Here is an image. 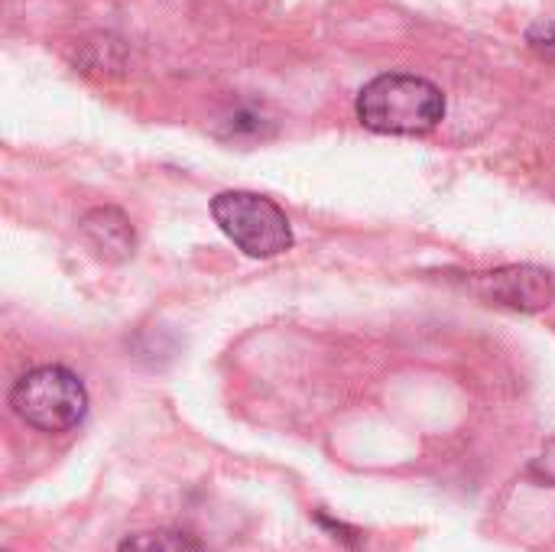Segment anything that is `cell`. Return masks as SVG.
Here are the masks:
<instances>
[{"mask_svg": "<svg viewBox=\"0 0 555 552\" xmlns=\"http://www.w3.org/2000/svg\"><path fill=\"white\" fill-rule=\"evenodd\" d=\"M358 120L374 133L393 137H423L436 130L446 117V94L423 75L387 72L371 78L358 101Z\"/></svg>", "mask_w": 555, "mask_h": 552, "instance_id": "1", "label": "cell"}, {"mask_svg": "<svg viewBox=\"0 0 555 552\" xmlns=\"http://www.w3.org/2000/svg\"><path fill=\"white\" fill-rule=\"evenodd\" d=\"M13 413L39 433H68L88 413V390L62 364H42L26 371L10 390Z\"/></svg>", "mask_w": 555, "mask_h": 552, "instance_id": "2", "label": "cell"}, {"mask_svg": "<svg viewBox=\"0 0 555 552\" xmlns=\"http://www.w3.org/2000/svg\"><path fill=\"white\" fill-rule=\"evenodd\" d=\"M211 218L247 257L267 260L293 247V228L286 211L260 192L231 189L215 195Z\"/></svg>", "mask_w": 555, "mask_h": 552, "instance_id": "3", "label": "cell"}, {"mask_svg": "<svg viewBox=\"0 0 555 552\" xmlns=\"http://www.w3.org/2000/svg\"><path fill=\"white\" fill-rule=\"evenodd\" d=\"M472 286L498 306L537 312L546 309L555 299L553 277L540 267H504L494 273H475Z\"/></svg>", "mask_w": 555, "mask_h": 552, "instance_id": "4", "label": "cell"}, {"mask_svg": "<svg viewBox=\"0 0 555 552\" xmlns=\"http://www.w3.org/2000/svg\"><path fill=\"white\" fill-rule=\"evenodd\" d=\"M81 234L104 260H127L133 254V228L117 208H94L81 218Z\"/></svg>", "mask_w": 555, "mask_h": 552, "instance_id": "5", "label": "cell"}, {"mask_svg": "<svg viewBox=\"0 0 555 552\" xmlns=\"http://www.w3.org/2000/svg\"><path fill=\"white\" fill-rule=\"evenodd\" d=\"M117 552H202V543L185 530H143L127 537Z\"/></svg>", "mask_w": 555, "mask_h": 552, "instance_id": "6", "label": "cell"}, {"mask_svg": "<svg viewBox=\"0 0 555 552\" xmlns=\"http://www.w3.org/2000/svg\"><path fill=\"white\" fill-rule=\"evenodd\" d=\"M530 42L543 52V55H550L555 59V23H546V26H537L533 33H530Z\"/></svg>", "mask_w": 555, "mask_h": 552, "instance_id": "7", "label": "cell"}]
</instances>
